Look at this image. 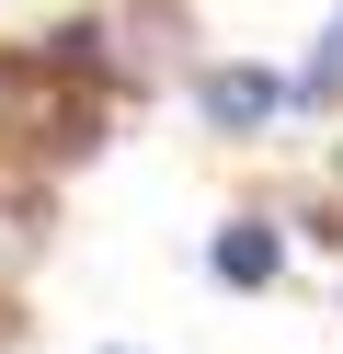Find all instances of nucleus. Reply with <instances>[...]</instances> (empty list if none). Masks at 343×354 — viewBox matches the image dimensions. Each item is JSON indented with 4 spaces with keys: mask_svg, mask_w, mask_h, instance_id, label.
Returning a JSON list of instances; mask_svg holds the SVG:
<instances>
[{
    "mask_svg": "<svg viewBox=\"0 0 343 354\" xmlns=\"http://www.w3.org/2000/svg\"><path fill=\"white\" fill-rule=\"evenodd\" d=\"M23 252H35V217H23V206H0V274H23Z\"/></svg>",
    "mask_w": 343,
    "mask_h": 354,
    "instance_id": "5",
    "label": "nucleus"
},
{
    "mask_svg": "<svg viewBox=\"0 0 343 354\" xmlns=\"http://www.w3.org/2000/svg\"><path fill=\"white\" fill-rule=\"evenodd\" d=\"M286 103H297V80H274V69H206V126H263Z\"/></svg>",
    "mask_w": 343,
    "mask_h": 354,
    "instance_id": "2",
    "label": "nucleus"
},
{
    "mask_svg": "<svg viewBox=\"0 0 343 354\" xmlns=\"http://www.w3.org/2000/svg\"><path fill=\"white\" fill-rule=\"evenodd\" d=\"M320 92H343V24L320 35V57H309V80H297V103H320Z\"/></svg>",
    "mask_w": 343,
    "mask_h": 354,
    "instance_id": "4",
    "label": "nucleus"
},
{
    "mask_svg": "<svg viewBox=\"0 0 343 354\" xmlns=\"http://www.w3.org/2000/svg\"><path fill=\"white\" fill-rule=\"evenodd\" d=\"M274 263H286V240H274L263 217H229L218 229V274L229 286H274Z\"/></svg>",
    "mask_w": 343,
    "mask_h": 354,
    "instance_id": "3",
    "label": "nucleus"
},
{
    "mask_svg": "<svg viewBox=\"0 0 343 354\" xmlns=\"http://www.w3.org/2000/svg\"><path fill=\"white\" fill-rule=\"evenodd\" d=\"M0 126H23V149H80V138H91L80 69H58V57H12V69H0Z\"/></svg>",
    "mask_w": 343,
    "mask_h": 354,
    "instance_id": "1",
    "label": "nucleus"
}]
</instances>
